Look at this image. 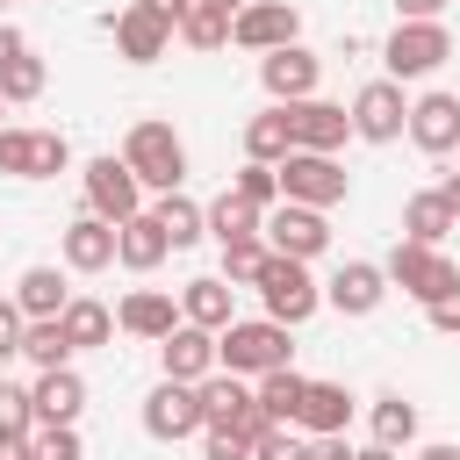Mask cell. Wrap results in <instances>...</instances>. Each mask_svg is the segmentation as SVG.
Instances as JSON below:
<instances>
[{"label":"cell","instance_id":"obj_1","mask_svg":"<svg viewBox=\"0 0 460 460\" xmlns=\"http://www.w3.org/2000/svg\"><path fill=\"white\" fill-rule=\"evenodd\" d=\"M288 352H295L288 345V323H273V316H237V323L216 331V367L223 374H244V381L288 367Z\"/></svg>","mask_w":460,"mask_h":460},{"label":"cell","instance_id":"obj_2","mask_svg":"<svg viewBox=\"0 0 460 460\" xmlns=\"http://www.w3.org/2000/svg\"><path fill=\"white\" fill-rule=\"evenodd\" d=\"M122 158H129V172H137L151 194H172V187L187 180V144H180V129H172V122H158V115L129 122Z\"/></svg>","mask_w":460,"mask_h":460},{"label":"cell","instance_id":"obj_3","mask_svg":"<svg viewBox=\"0 0 460 460\" xmlns=\"http://www.w3.org/2000/svg\"><path fill=\"white\" fill-rule=\"evenodd\" d=\"M259 302H266V316L273 323H309L316 309H323V288L309 280V259H288V252H266V266H259Z\"/></svg>","mask_w":460,"mask_h":460},{"label":"cell","instance_id":"obj_4","mask_svg":"<svg viewBox=\"0 0 460 460\" xmlns=\"http://www.w3.org/2000/svg\"><path fill=\"white\" fill-rule=\"evenodd\" d=\"M381 266H388V288L417 295L424 309H431L438 295H453V288H460V266L446 259V244H410V237H395V252H388Z\"/></svg>","mask_w":460,"mask_h":460},{"label":"cell","instance_id":"obj_5","mask_svg":"<svg viewBox=\"0 0 460 460\" xmlns=\"http://www.w3.org/2000/svg\"><path fill=\"white\" fill-rule=\"evenodd\" d=\"M345 194H352V172L338 165V151H288V158H280V201L338 208Z\"/></svg>","mask_w":460,"mask_h":460},{"label":"cell","instance_id":"obj_6","mask_svg":"<svg viewBox=\"0 0 460 460\" xmlns=\"http://www.w3.org/2000/svg\"><path fill=\"white\" fill-rule=\"evenodd\" d=\"M446 58H453V29L446 22H395V36L381 43L388 79H431Z\"/></svg>","mask_w":460,"mask_h":460},{"label":"cell","instance_id":"obj_7","mask_svg":"<svg viewBox=\"0 0 460 460\" xmlns=\"http://www.w3.org/2000/svg\"><path fill=\"white\" fill-rule=\"evenodd\" d=\"M65 165H72L65 129H22V122L0 129V172L7 180H58Z\"/></svg>","mask_w":460,"mask_h":460},{"label":"cell","instance_id":"obj_8","mask_svg":"<svg viewBox=\"0 0 460 460\" xmlns=\"http://www.w3.org/2000/svg\"><path fill=\"white\" fill-rule=\"evenodd\" d=\"M201 424H208V410H201V388L194 381H158L151 395H144V431L158 438V446H180V438H201Z\"/></svg>","mask_w":460,"mask_h":460},{"label":"cell","instance_id":"obj_9","mask_svg":"<svg viewBox=\"0 0 460 460\" xmlns=\"http://www.w3.org/2000/svg\"><path fill=\"white\" fill-rule=\"evenodd\" d=\"M144 194H151V187L129 172V158H115V151L86 158V208H93V216L129 223V216H144Z\"/></svg>","mask_w":460,"mask_h":460},{"label":"cell","instance_id":"obj_10","mask_svg":"<svg viewBox=\"0 0 460 460\" xmlns=\"http://www.w3.org/2000/svg\"><path fill=\"white\" fill-rule=\"evenodd\" d=\"M273 252L288 259H323L331 252V208H309V201H280L266 208V230H259Z\"/></svg>","mask_w":460,"mask_h":460},{"label":"cell","instance_id":"obj_11","mask_svg":"<svg viewBox=\"0 0 460 460\" xmlns=\"http://www.w3.org/2000/svg\"><path fill=\"white\" fill-rule=\"evenodd\" d=\"M352 137H367V144H395V137H410L402 79H367V86L352 93Z\"/></svg>","mask_w":460,"mask_h":460},{"label":"cell","instance_id":"obj_12","mask_svg":"<svg viewBox=\"0 0 460 460\" xmlns=\"http://www.w3.org/2000/svg\"><path fill=\"white\" fill-rule=\"evenodd\" d=\"M230 43L252 50V58H266V50H280V43H302V14H295L288 0H244L237 22H230Z\"/></svg>","mask_w":460,"mask_h":460},{"label":"cell","instance_id":"obj_13","mask_svg":"<svg viewBox=\"0 0 460 460\" xmlns=\"http://www.w3.org/2000/svg\"><path fill=\"white\" fill-rule=\"evenodd\" d=\"M108 36H115V50H122L129 65H158V58L172 50V36H180V29H172L165 14H151L144 0H129L122 14H108Z\"/></svg>","mask_w":460,"mask_h":460},{"label":"cell","instance_id":"obj_14","mask_svg":"<svg viewBox=\"0 0 460 460\" xmlns=\"http://www.w3.org/2000/svg\"><path fill=\"white\" fill-rule=\"evenodd\" d=\"M58 259H65V273H108L115 266V223L93 216V208H79L58 230Z\"/></svg>","mask_w":460,"mask_h":460},{"label":"cell","instance_id":"obj_15","mask_svg":"<svg viewBox=\"0 0 460 460\" xmlns=\"http://www.w3.org/2000/svg\"><path fill=\"white\" fill-rule=\"evenodd\" d=\"M323 302H331L338 316H374V309L388 302V266H374V259H345V266L323 280Z\"/></svg>","mask_w":460,"mask_h":460},{"label":"cell","instance_id":"obj_16","mask_svg":"<svg viewBox=\"0 0 460 460\" xmlns=\"http://www.w3.org/2000/svg\"><path fill=\"white\" fill-rule=\"evenodd\" d=\"M316 79H323V58H316V50H302V43H280V50H266V58H259V86H266L273 101H309V93H316Z\"/></svg>","mask_w":460,"mask_h":460},{"label":"cell","instance_id":"obj_17","mask_svg":"<svg viewBox=\"0 0 460 460\" xmlns=\"http://www.w3.org/2000/svg\"><path fill=\"white\" fill-rule=\"evenodd\" d=\"M180 323H187V316H180V302H172L165 288H129L122 309H115V331H129V338H144V345H165Z\"/></svg>","mask_w":460,"mask_h":460},{"label":"cell","instance_id":"obj_18","mask_svg":"<svg viewBox=\"0 0 460 460\" xmlns=\"http://www.w3.org/2000/svg\"><path fill=\"white\" fill-rule=\"evenodd\" d=\"M410 144H417L424 158L460 151V93H417V101H410Z\"/></svg>","mask_w":460,"mask_h":460},{"label":"cell","instance_id":"obj_19","mask_svg":"<svg viewBox=\"0 0 460 460\" xmlns=\"http://www.w3.org/2000/svg\"><path fill=\"white\" fill-rule=\"evenodd\" d=\"M288 122H295V151H345V137H352V108H338V101H288Z\"/></svg>","mask_w":460,"mask_h":460},{"label":"cell","instance_id":"obj_20","mask_svg":"<svg viewBox=\"0 0 460 460\" xmlns=\"http://www.w3.org/2000/svg\"><path fill=\"white\" fill-rule=\"evenodd\" d=\"M165 252H172V237H165V223H158L151 208L129 216V223H115V266H129V273H158Z\"/></svg>","mask_w":460,"mask_h":460},{"label":"cell","instance_id":"obj_21","mask_svg":"<svg viewBox=\"0 0 460 460\" xmlns=\"http://www.w3.org/2000/svg\"><path fill=\"white\" fill-rule=\"evenodd\" d=\"M180 316L201 323V331H223V323H237V288H230L223 273H194V280L180 288Z\"/></svg>","mask_w":460,"mask_h":460},{"label":"cell","instance_id":"obj_22","mask_svg":"<svg viewBox=\"0 0 460 460\" xmlns=\"http://www.w3.org/2000/svg\"><path fill=\"white\" fill-rule=\"evenodd\" d=\"M158 367H165L172 381H208V374H216V331L180 323V331L158 345Z\"/></svg>","mask_w":460,"mask_h":460},{"label":"cell","instance_id":"obj_23","mask_svg":"<svg viewBox=\"0 0 460 460\" xmlns=\"http://www.w3.org/2000/svg\"><path fill=\"white\" fill-rule=\"evenodd\" d=\"M36 424H79V410H86V381L72 374V367H50V374H36Z\"/></svg>","mask_w":460,"mask_h":460},{"label":"cell","instance_id":"obj_24","mask_svg":"<svg viewBox=\"0 0 460 460\" xmlns=\"http://www.w3.org/2000/svg\"><path fill=\"white\" fill-rule=\"evenodd\" d=\"M453 230H460V216H453V201H446L438 187H424V194L402 201V237H410V244H446Z\"/></svg>","mask_w":460,"mask_h":460},{"label":"cell","instance_id":"obj_25","mask_svg":"<svg viewBox=\"0 0 460 460\" xmlns=\"http://www.w3.org/2000/svg\"><path fill=\"white\" fill-rule=\"evenodd\" d=\"M288 151H295V122H288V101H273V108H259V115L244 122V158L280 165Z\"/></svg>","mask_w":460,"mask_h":460},{"label":"cell","instance_id":"obj_26","mask_svg":"<svg viewBox=\"0 0 460 460\" xmlns=\"http://www.w3.org/2000/svg\"><path fill=\"white\" fill-rule=\"evenodd\" d=\"M309 438H323V431H345L352 424V388L345 381H309V395H302V417H295Z\"/></svg>","mask_w":460,"mask_h":460},{"label":"cell","instance_id":"obj_27","mask_svg":"<svg viewBox=\"0 0 460 460\" xmlns=\"http://www.w3.org/2000/svg\"><path fill=\"white\" fill-rule=\"evenodd\" d=\"M151 216L165 223L172 252H187V244H201V237H208V208H201V201H187L180 187H172V194H158V201H151Z\"/></svg>","mask_w":460,"mask_h":460},{"label":"cell","instance_id":"obj_28","mask_svg":"<svg viewBox=\"0 0 460 460\" xmlns=\"http://www.w3.org/2000/svg\"><path fill=\"white\" fill-rule=\"evenodd\" d=\"M14 302H22V316H65L72 288H65V273H58V266H29V273L14 280Z\"/></svg>","mask_w":460,"mask_h":460},{"label":"cell","instance_id":"obj_29","mask_svg":"<svg viewBox=\"0 0 460 460\" xmlns=\"http://www.w3.org/2000/svg\"><path fill=\"white\" fill-rule=\"evenodd\" d=\"M58 323H65V338H72L79 352H93V345H108V338H115V309H108V302H93V295H72Z\"/></svg>","mask_w":460,"mask_h":460},{"label":"cell","instance_id":"obj_30","mask_svg":"<svg viewBox=\"0 0 460 460\" xmlns=\"http://www.w3.org/2000/svg\"><path fill=\"white\" fill-rule=\"evenodd\" d=\"M72 338H65V323L58 316H29V331H22V359L36 367V374H50V367H72Z\"/></svg>","mask_w":460,"mask_h":460},{"label":"cell","instance_id":"obj_31","mask_svg":"<svg viewBox=\"0 0 460 460\" xmlns=\"http://www.w3.org/2000/svg\"><path fill=\"white\" fill-rule=\"evenodd\" d=\"M367 424H374V446H395V453H402V446H417V402H410V395H395V388H388V395H374Z\"/></svg>","mask_w":460,"mask_h":460},{"label":"cell","instance_id":"obj_32","mask_svg":"<svg viewBox=\"0 0 460 460\" xmlns=\"http://www.w3.org/2000/svg\"><path fill=\"white\" fill-rule=\"evenodd\" d=\"M259 230H266V208H252L244 194L223 187V194L208 201V237H216V244H230V237H259Z\"/></svg>","mask_w":460,"mask_h":460},{"label":"cell","instance_id":"obj_33","mask_svg":"<svg viewBox=\"0 0 460 460\" xmlns=\"http://www.w3.org/2000/svg\"><path fill=\"white\" fill-rule=\"evenodd\" d=\"M252 388H259V402H266V417H273V424H295V417H302V395H309V374L273 367V374H259Z\"/></svg>","mask_w":460,"mask_h":460},{"label":"cell","instance_id":"obj_34","mask_svg":"<svg viewBox=\"0 0 460 460\" xmlns=\"http://www.w3.org/2000/svg\"><path fill=\"white\" fill-rule=\"evenodd\" d=\"M230 22H237V14H223V7L194 0V7L180 14V43H187V50H230Z\"/></svg>","mask_w":460,"mask_h":460},{"label":"cell","instance_id":"obj_35","mask_svg":"<svg viewBox=\"0 0 460 460\" xmlns=\"http://www.w3.org/2000/svg\"><path fill=\"white\" fill-rule=\"evenodd\" d=\"M43 86H50V65H43L36 50H22L14 65H0V93H7V108H22V101H43Z\"/></svg>","mask_w":460,"mask_h":460},{"label":"cell","instance_id":"obj_36","mask_svg":"<svg viewBox=\"0 0 460 460\" xmlns=\"http://www.w3.org/2000/svg\"><path fill=\"white\" fill-rule=\"evenodd\" d=\"M230 194H244L252 208H280V165L244 158V165H237V180H230Z\"/></svg>","mask_w":460,"mask_h":460},{"label":"cell","instance_id":"obj_37","mask_svg":"<svg viewBox=\"0 0 460 460\" xmlns=\"http://www.w3.org/2000/svg\"><path fill=\"white\" fill-rule=\"evenodd\" d=\"M266 252H273L266 237H230V244H223V280H230V288H252L259 266H266Z\"/></svg>","mask_w":460,"mask_h":460},{"label":"cell","instance_id":"obj_38","mask_svg":"<svg viewBox=\"0 0 460 460\" xmlns=\"http://www.w3.org/2000/svg\"><path fill=\"white\" fill-rule=\"evenodd\" d=\"M29 438H36V460H86V446H79V424H36Z\"/></svg>","mask_w":460,"mask_h":460},{"label":"cell","instance_id":"obj_39","mask_svg":"<svg viewBox=\"0 0 460 460\" xmlns=\"http://www.w3.org/2000/svg\"><path fill=\"white\" fill-rule=\"evenodd\" d=\"M252 460H309V431H302V424H273V431L252 446Z\"/></svg>","mask_w":460,"mask_h":460},{"label":"cell","instance_id":"obj_40","mask_svg":"<svg viewBox=\"0 0 460 460\" xmlns=\"http://www.w3.org/2000/svg\"><path fill=\"white\" fill-rule=\"evenodd\" d=\"M201 460H252V438L237 424H201Z\"/></svg>","mask_w":460,"mask_h":460},{"label":"cell","instance_id":"obj_41","mask_svg":"<svg viewBox=\"0 0 460 460\" xmlns=\"http://www.w3.org/2000/svg\"><path fill=\"white\" fill-rule=\"evenodd\" d=\"M0 431H36V395L29 388H14V381H0Z\"/></svg>","mask_w":460,"mask_h":460},{"label":"cell","instance_id":"obj_42","mask_svg":"<svg viewBox=\"0 0 460 460\" xmlns=\"http://www.w3.org/2000/svg\"><path fill=\"white\" fill-rule=\"evenodd\" d=\"M22 331H29V316H22V302L14 295H0V367L22 352Z\"/></svg>","mask_w":460,"mask_h":460},{"label":"cell","instance_id":"obj_43","mask_svg":"<svg viewBox=\"0 0 460 460\" xmlns=\"http://www.w3.org/2000/svg\"><path fill=\"white\" fill-rule=\"evenodd\" d=\"M424 316H431V331H446V338H460V288H453V295H438V302H431Z\"/></svg>","mask_w":460,"mask_h":460},{"label":"cell","instance_id":"obj_44","mask_svg":"<svg viewBox=\"0 0 460 460\" xmlns=\"http://www.w3.org/2000/svg\"><path fill=\"white\" fill-rule=\"evenodd\" d=\"M359 446L345 438V431H323V438H309V460H352Z\"/></svg>","mask_w":460,"mask_h":460},{"label":"cell","instance_id":"obj_45","mask_svg":"<svg viewBox=\"0 0 460 460\" xmlns=\"http://www.w3.org/2000/svg\"><path fill=\"white\" fill-rule=\"evenodd\" d=\"M395 22H446V0H395Z\"/></svg>","mask_w":460,"mask_h":460},{"label":"cell","instance_id":"obj_46","mask_svg":"<svg viewBox=\"0 0 460 460\" xmlns=\"http://www.w3.org/2000/svg\"><path fill=\"white\" fill-rule=\"evenodd\" d=\"M0 460H36V438H22V431H0Z\"/></svg>","mask_w":460,"mask_h":460},{"label":"cell","instance_id":"obj_47","mask_svg":"<svg viewBox=\"0 0 460 460\" xmlns=\"http://www.w3.org/2000/svg\"><path fill=\"white\" fill-rule=\"evenodd\" d=\"M22 50H29V36H22V29H14V22H0V65H14V58H22Z\"/></svg>","mask_w":460,"mask_h":460},{"label":"cell","instance_id":"obj_48","mask_svg":"<svg viewBox=\"0 0 460 460\" xmlns=\"http://www.w3.org/2000/svg\"><path fill=\"white\" fill-rule=\"evenodd\" d=\"M144 7H151V14H165V22H172V29H180V14H187V7H194V0H144Z\"/></svg>","mask_w":460,"mask_h":460},{"label":"cell","instance_id":"obj_49","mask_svg":"<svg viewBox=\"0 0 460 460\" xmlns=\"http://www.w3.org/2000/svg\"><path fill=\"white\" fill-rule=\"evenodd\" d=\"M417 460H460V446L453 438H431V446H417Z\"/></svg>","mask_w":460,"mask_h":460},{"label":"cell","instance_id":"obj_50","mask_svg":"<svg viewBox=\"0 0 460 460\" xmlns=\"http://www.w3.org/2000/svg\"><path fill=\"white\" fill-rule=\"evenodd\" d=\"M352 460H402V453H395V446H359Z\"/></svg>","mask_w":460,"mask_h":460},{"label":"cell","instance_id":"obj_51","mask_svg":"<svg viewBox=\"0 0 460 460\" xmlns=\"http://www.w3.org/2000/svg\"><path fill=\"white\" fill-rule=\"evenodd\" d=\"M438 194H446V201H453V216H460V172H446V180H438Z\"/></svg>","mask_w":460,"mask_h":460},{"label":"cell","instance_id":"obj_52","mask_svg":"<svg viewBox=\"0 0 460 460\" xmlns=\"http://www.w3.org/2000/svg\"><path fill=\"white\" fill-rule=\"evenodd\" d=\"M208 7H223V14H237V7H244V0H208Z\"/></svg>","mask_w":460,"mask_h":460},{"label":"cell","instance_id":"obj_53","mask_svg":"<svg viewBox=\"0 0 460 460\" xmlns=\"http://www.w3.org/2000/svg\"><path fill=\"white\" fill-rule=\"evenodd\" d=\"M0 129H7V93H0Z\"/></svg>","mask_w":460,"mask_h":460},{"label":"cell","instance_id":"obj_54","mask_svg":"<svg viewBox=\"0 0 460 460\" xmlns=\"http://www.w3.org/2000/svg\"><path fill=\"white\" fill-rule=\"evenodd\" d=\"M0 7H7V0H0Z\"/></svg>","mask_w":460,"mask_h":460}]
</instances>
